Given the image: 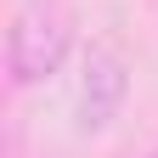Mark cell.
Here are the masks:
<instances>
[{
	"mask_svg": "<svg viewBox=\"0 0 158 158\" xmlns=\"http://www.w3.org/2000/svg\"><path fill=\"white\" fill-rule=\"evenodd\" d=\"M73 51V11L68 0H23L6 28V79L17 90L51 79Z\"/></svg>",
	"mask_w": 158,
	"mask_h": 158,
	"instance_id": "1",
	"label": "cell"
},
{
	"mask_svg": "<svg viewBox=\"0 0 158 158\" xmlns=\"http://www.w3.org/2000/svg\"><path fill=\"white\" fill-rule=\"evenodd\" d=\"M130 96V68H124V51L113 40H90L85 45V68H79V130L96 135L107 130L118 107Z\"/></svg>",
	"mask_w": 158,
	"mask_h": 158,
	"instance_id": "2",
	"label": "cell"
},
{
	"mask_svg": "<svg viewBox=\"0 0 158 158\" xmlns=\"http://www.w3.org/2000/svg\"><path fill=\"white\" fill-rule=\"evenodd\" d=\"M147 158H158V147H152V152H147Z\"/></svg>",
	"mask_w": 158,
	"mask_h": 158,
	"instance_id": "3",
	"label": "cell"
}]
</instances>
